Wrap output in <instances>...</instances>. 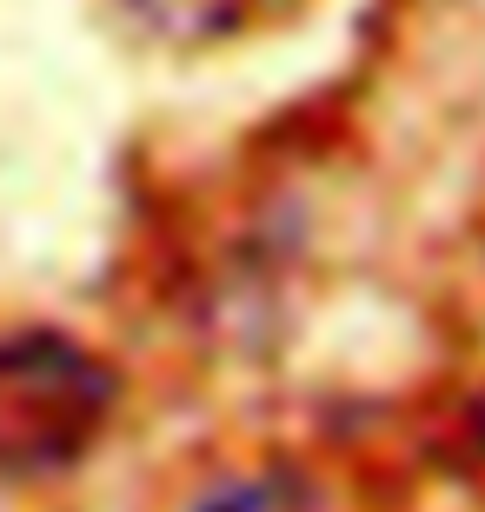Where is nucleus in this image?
<instances>
[{
	"label": "nucleus",
	"instance_id": "nucleus-3",
	"mask_svg": "<svg viewBox=\"0 0 485 512\" xmlns=\"http://www.w3.org/2000/svg\"><path fill=\"white\" fill-rule=\"evenodd\" d=\"M127 14L167 40H200V34H220L226 20L240 14V0H127Z\"/></svg>",
	"mask_w": 485,
	"mask_h": 512
},
{
	"label": "nucleus",
	"instance_id": "nucleus-2",
	"mask_svg": "<svg viewBox=\"0 0 485 512\" xmlns=\"http://www.w3.org/2000/svg\"><path fill=\"white\" fill-rule=\"evenodd\" d=\"M193 512H326V506H319V493H313L299 473H286V466H266V473L220 479V486H213V493H206Z\"/></svg>",
	"mask_w": 485,
	"mask_h": 512
},
{
	"label": "nucleus",
	"instance_id": "nucleus-4",
	"mask_svg": "<svg viewBox=\"0 0 485 512\" xmlns=\"http://www.w3.org/2000/svg\"><path fill=\"white\" fill-rule=\"evenodd\" d=\"M472 433H479V446H485V393L472 399Z\"/></svg>",
	"mask_w": 485,
	"mask_h": 512
},
{
	"label": "nucleus",
	"instance_id": "nucleus-1",
	"mask_svg": "<svg viewBox=\"0 0 485 512\" xmlns=\"http://www.w3.org/2000/svg\"><path fill=\"white\" fill-rule=\"evenodd\" d=\"M113 406L120 380L80 340L47 326L0 340V473L40 479L80 466L107 433Z\"/></svg>",
	"mask_w": 485,
	"mask_h": 512
}]
</instances>
